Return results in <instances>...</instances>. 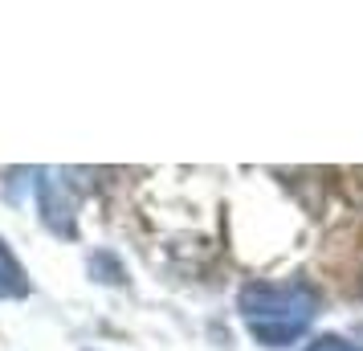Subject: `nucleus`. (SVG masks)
Instances as JSON below:
<instances>
[{"instance_id": "nucleus-1", "label": "nucleus", "mask_w": 363, "mask_h": 351, "mask_svg": "<svg viewBox=\"0 0 363 351\" xmlns=\"http://www.w3.org/2000/svg\"><path fill=\"white\" fill-rule=\"evenodd\" d=\"M237 311L245 318V331L262 343V347H290L302 339V331L314 323L318 311V294L306 282H249L237 299Z\"/></svg>"}, {"instance_id": "nucleus-4", "label": "nucleus", "mask_w": 363, "mask_h": 351, "mask_svg": "<svg viewBox=\"0 0 363 351\" xmlns=\"http://www.w3.org/2000/svg\"><path fill=\"white\" fill-rule=\"evenodd\" d=\"M306 351H363L359 343H347V339H339V335H318Z\"/></svg>"}, {"instance_id": "nucleus-3", "label": "nucleus", "mask_w": 363, "mask_h": 351, "mask_svg": "<svg viewBox=\"0 0 363 351\" xmlns=\"http://www.w3.org/2000/svg\"><path fill=\"white\" fill-rule=\"evenodd\" d=\"M25 294H29V278L13 257V250L0 241V299H25Z\"/></svg>"}, {"instance_id": "nucleus-2", "label": "nucleus", "mask_w": 363, "mask_h": 351, "mask_svg": "<svg viewBox=\"0 0 363 351\" xmlns=\"http://www.w3.org/2000/svg\"><path fill=\"white\" fill-rule=\"evenodd\" d=\"M78 201L82 192L74 188L66 172H53V167H41L37 172V208H41V221L50 225L57 237H74L78 233Z\"/></svg>"}]
</instances>
